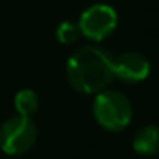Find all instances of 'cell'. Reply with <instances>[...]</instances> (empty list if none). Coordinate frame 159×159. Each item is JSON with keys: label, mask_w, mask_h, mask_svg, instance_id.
<instances>
[{"label": "cell", "mask_w": 159, "mask_h": 159, "mask_svg": "<svg viewBox=\"0 0 159 159\" xmlns=\"http://www.w3.org/2000/svg\"><path fill=\"white\" fill-rule=\"evenodd\" d=\"M65 72L77 93H101L113 80V58L103 48L84 46L69 58Z\"/></svg>", "instance_id": "1"}, {"label": "cell", "mask_w": 159, "mask_h": 159, "mask_svg": "<svg viewBox=\"0 0 159 159\" xmlns=\"http://www.w3.org/2000/svg\"><path fill=\"white\" fill-rule=\"evenodd\" d=\"M93 115L103 128L120 132L132 120V104L118 91H101L93 104Z\"/></svg>", "instance_id": "2"}, {"label": "cell", "mask_w": 159, "mask_h": 159, "mask_svg": "<svg viewBox=\"0 0 159 159\" xmlns=\"http://www.w3.org/2000/svg\"><path fill=\"white\" fill-rule=\"evenodd\" d=\"M36 135V125L31 118L12 116L0 127V149L11 156L24 154L34 145Z\"/></svg>", "instance_id": "3"}, {"label": "cell", "mask_w": 159, "mask_h": 159, "mask_svg": "<svg viewBox=\"0 0 159 159\" xmlns=\"http://www.w3.org/2000/svg\"><path fill=\"white\" fill-rule=\"evenodd\" d=\"M118 16L111 5L108 4H94L87 7L80 14L77 22L80 34L93 41H103L116 29Z\"/></svg>", "instance_id": "4"}, {"label": "cell", "mask_w": 159, "mask_h": 159, "mask_svg": "<svg viewBox=\"0 0 159 159\" xmlns=\"http://www.w3.org/2000/svg\"><path fill=\"white\" fill-rule=\"evenodd\" d=\"M151 72L149 60L142 53L125 52L113 58V75L128 84H137L147 79Z\"/></svg>", "instance_id": "5"}, {"label": "cell", "mask_w": 159, "mask_h": 159, "mask_svg": "<svg viewBox=\"0 0 159 159\" xmlns=\"http://www.w3.org/2000/svg\"><path fill=\"white\" fill-rule=\"evenodd\" d=\"M134 151L142 156H154L159 152V127L157 125H145L139 128L134 135Z\"/></svg>", "instance_id": "6"}, {"label": "cell", "mask_w": 159, "mask_h": 159, "mask_svg": "<svg viewBox=\"0 0 159 159\" xmlns=\"http://www.w3.org/2000/svg\"><path fill=\"white\" fill-rule=\"evenodd\" d=\"M14 106H16V110H17L19 116L29 118L33 113H36V110H38V106H39L38 94L31 89L19 91L14 98Z\"/></svg>", "instance_id": "7"}, {"label": "cell", "mask_w": 159, "mask_h": 159, "mask_svg": "<svg viewBox=\"0 0 159 159\" xmlns=\"http://www.w3.org/2000/svg\"><path fill=\"white\" fill-rule=\"evenodd\" d=\"M55 34H57V39H58L62 45H72V43L77 41L80 31H79V26L77 24H74V22H70V21H63L62 24L57 28Z\"/></svg>", "instance_id": "8"}]
</instances>
